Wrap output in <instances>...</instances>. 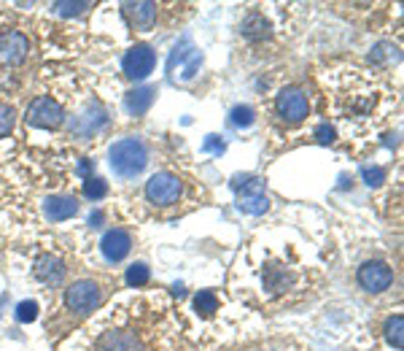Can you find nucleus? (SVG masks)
Here are the masks:
<instances>
[{"mask_svg":"<svg viewBox=\"0 0 404 351\" xmlns=\"http://www.w3.org/2000/svg\"><path fill=\"white\" fill-rule=\"evenodd\" d=\"M73 351H184L181 335L167 322V308L135 303L122 305L84 330Z\"/></svg>","mask_w":404,"mask_h":351,"instance_id":"f257e3e1","label":"nucleus"},{"mask_svg":"<svg viewBox=\"0 0 404 351\" xmlns=\"http://www.w3.org/2000/svg\"><path fill=\"white\" fill-rule=\"evenodd\" d=\"M108 159L119 179H135L149 165V149L140 138H122L111 146Z\"/></svg>","mask_w":404,"mask_h":351,"instance_id":"f03ea898","label":"nucleus"},{"mask_svg":"<svg viewBox=\"0 0 404 351\" xmlns=\"http://www.w3.org/2000/svg\"><path fill=\"white\" fill-rule=\"evenodd\" d=\"M102 303V286L92 278H81L76 284H70V289L65 292V305L78 316L97 311Z\"/></svg>","mask_w":404,"mask_h":351,"instance_id":"7ed1b4c3","label":"nucleus"},{"mask_svg":"<svg viewBox=\"0 0 404 351\" xmlns=\"http://www.w3.org/2000/svg\"><path fill=\"white\" fill-rule=\"evenodd\" d=\"M181 192H184V184H181V179L173 176V173H156V176H152L149 184H146V197H149V203L162 206V209L178 203Z\"/></svg>","mask_w":404,"mask_h":351,"instance_id":"20e7f679","label":"nucleus"},{"mask_svg":"<svg viewBox=\"0 0 404 351\" xmlns=\"http://www.w3.org/2000/svg\"><path fill=\"white\" fill-rule=\"evenodd\" d=\"M27 122L33 127H46V130H54L65 122V111L63 105L51 98H38L33 100V105L27 108Z\"/></svg>","mask_w":404,"mask_h":351,"instance_id":"39448f33","label":"nucleus"},{"mask_svg":"<svg viewBox=\"0 0 404 351\" xmlns=\"http://www.w3.org/2000/svg\"><path fill=\"white\" fill-rule=\"evenodd\" d=\"M122 68H124V73L129 78H146L152 73L154 68H156V54H154L152 46H146V43H138V46H132L129 52L124 54V60H122Z\"/></svg>","mask_w":404,"mask_h":351,"instance_id":"423d86ee","label":"nucleus"},{"mask_svg":"<svg viewBox=\"0 0 404 351\" xmlns=\"http://www.w3.org/2000/svg\"><path fill=\"white\" fill-rule=\"evenodd\" d=\"M278 114L286 122H302L307 114H310V100L299 87H286L280 90L278 95Z\"/></svg>","mask_w":404,"mask_h":351,"instance_id":"0eeeda50","label":"nucleus"},{"mask_svg":"<svg viewBox=\"0 0 404 351\" xmlns=\"http://www.w3.org/2000/svg\"><path fill=\"white\" fill-rule=\"evenodd\" d=\"M358 284L361 289L366 292H386L388 286L393 284V271L386 265V262H364L361 268H358Z\"/></svg>","mask_w":404,"mask_h":351,"instance_id":"6e6552de","label":"nucleus"},{"mask_svg":"<svg viewBox=\"0 0 404 351\" xmlns=\"http://www.w3.org/2000/svg\"><path fill=\"white\" fill-rule=\"evenodd\" d=\"M100 248L108 262H122L129 254V248H132V238H129L127 230L116 227V230H108V233L102 235Z\"/></svg>","mask_w":404,"mask_h":351,"instance_id":"1a4fd4ad","label":"nucleus"},{"mask_svg":"<svg viewBox=\"0 0 404 351\" xmlns=\"http://www.w3.org/2000/svg\"><path fill=\"white\" fill-rule=\"evenodd\" d=\"M122 11H124L127 22L138 30H149V27L156 22V14H159V6L156 3H122Z\"/></svg>","mask_w":404,"mask_h":351,"instance_id":"9d476101","label":"nucleus"},{"mask_svg":"<svg viewBox=\"0 0 404 351\" xmlns=\"http://www.w3.org/2000/svg\"><path fill=\"white\" fill-rule=\"evenodd\" d=\"M27 57V38L22 33H6L0 36V63L16 66Z\"/></svg>","mask_w":404,"mask_h":351,"instance_id":"9b49d317","label":"nucleus"},{"mask_svg":"<svg viewBox=\"0 0 404 351\" xmlns=\"http://www.w3.org/2000/svg\"><path fill=\"white\" fill-rule=\"evenodd\" d=\"M43 211H46V216H49L51 221H65L78 214V203H76V197L54 195L46 200Z\"/></svg>","mask_w":404,"mask_h":351,"instance_id":"f8f14e48","label":"nucleus"},{"mask_svg":"<svg viewBox=\"0 0 404 351\" xmlns=\"http://www.w3.org/2000/svg\"><path fill=\"white\" fill-rule=\"evenodd\" d=\"M65 276V265L63 260H57V257H41L38 262H36V278H41V281H46V284H57L60 278Z\"/></svg>","mask_w":404,"mask_h":351,"instance_id":"ddd939ff","label":"nucleus"},{"mask_svg":"<svg viewBox=\"0 0 404 351\" xmlns=\"http://www.w3.org/2000/svg\"><path fill=\"white\" fill-rule=\"evenodd\" d=\"M154 95H156V90H152V87H143V90L129 92V95H127V111L135 114V117L146 114L149 105L154 103Z\"/></svg>","mask_w":404,"mask_h":351,"instance_id":"4468645a","label":"nucleus"},{"mask_svg":"<svg viewBox=\"0 0 404 351\" xmlns=\"http://www.w3.org/2000/svg\"><path fill=\"white\" fill-rule=\"evenodd\" d=\"M243 36L245 38H265V36H270V22H267L262 14H251L243 22Z\"/></svg>","mask_w":404,"mask_h":351,"instance_id":"2eb2a0df","label":"nucleus"},{"mask_svg":"<svg viewBox=\"0 0 404 351\" xmlns=\"http://www.w3.org/2000/svg\"><path fill=\"white\" fill-rule=\"evenodd\" d=\"M238 209L245 211V214H265V211L270 209V200H267L262 192H248V195L240 197Z\"/></svg>","mask_w":404,"mask_h":351,"instance_id":"dca6fc26","label":"nucleus"},{"mask_svg":"<svg viewBox=\"0 0 404 351\" xmlns=\"http://www.w3.org/2000/svg\"><path fill=\"white\" fill-rule=\"evenodd\" d=\"M404 319L396 313V316H391L388 322H386V340L391 343L393 349H402L404 346Z\"/></svg>","mask_w":404,"mask_h":351,"instance_id":"f3484780","label":"nucleus"},{"mask_svg":"<svg viewBox=\"0 0 404 351\" xmlns=\"http://www.w3.org/2000/svg\"><path fill=\"white\" fill-rule=\"evenodd\" d=\"M396 60H399V49L393 43H378L372 49V63H378V66H391Z\"/></svg>","mask_w":404,"mask_h":351,"instance_id":"a211bd4d","label":"nucleus"},{"mask_svg":"<svg viewBox=\"0 0 404 351\" xmlns=\"http://www.w3.org/2000/svg\"><path fill=\"white\" fill-rule=\"evenodd\" d=\"M149 278H152V271H149V265H146V262H135V265L127 271V284L135 286V289L149 284Z\"/></svg>","mask_w":404,"mask_h":351,"instance_id":"6ab92c4d","label":"nucleus"},{"mask_svg":"<svg viewBox=\"0 0 404 351\" xmlns=\"http://www.w3.org/2000/svg\"><path fill=\"white\" fill-rule=\"evenodd\" d=\"M194 308L202 313V316H213L218 311V298H216L213 292H208V289H202L200 295L194 298Z\"/></svg>","mask_w":404,"mask_h":351,"instance_id":"aec40b11","label":"nucleus"},{"mask_svg":"<svg viewBox=\"0 0 404 351\" xmlns=\"http://www.w3.org/2000/svg\"><path fill=\"white\" fill-rule=\"evenodd\" d=\"M84 195L92 197V200H100V197L108 195V184L102 182V179H87V184H84Z\"/></svg>","mask_w":404,"mask_h":351,"instance_id":"412c9836","label":"nucleus"},{"mask_svg":"<svg viewBox=\"0 0 404 351\" xmlns=\"http://www.w3.org/2000/svg\"><path fill=\"white\" fill-rule=\"evenodd\" d=\"M36 316H38V303L36 300L19 303V308H16V319L19 322H36Z\"/></svg>","mask_w":404,"mask_h":351,"instance_id":"4be33fe9","label":"nucleus"},{"mask_svg":"<svg viewBox=\"0 0 404 351\" xmlns=\"http://www.w3.org/2000/svg\"><path fill=\"white\" fill-rule=\"evenodd\" d=\"M87 9H92V3H54V11L60 16H76V14H84Z\"/></svg>","mask_w":404,"mask_h":351,"instance_id":"5701e85b","label":"nucleus"},{"mask_svg":"<svg viewBox=\"0 0 404 351\" xmlns=\"http://www.w3.org/2000/svg\"><path fill=\"white\" fill-rule=\"evenodd\" d=\"M232 122H235L238 127H251L253 125V108H248V105H238V108H232Z\"/></svg>","mask_w":404,"mask_h":351,"instance_id":"b1692460","label":"nucleus"},{"mask_svg":"<svg viewBox=\"0 0 404 351\" xmlns=\"http://www.w3.org/2000/svg\"><path fill=\"white\" fill-rule=\"evenodd\" d=\"M14 119H16V117H14V108H11V105L0 103V138L11 132V127H14Z\"/></svg>","mask_w":404,"mask_h":351,"instance_id":"393cba45","label":"nucleus"},{"mask_svg":"<svg viewBox=\"0 0 404 351\" xmlns=\"http://www.w3.org/2000/svg\"><path fill=\"white\" fill-rule=\"evenodd\" d=\"M361 176H364V182L369 184V187H380V184H383V179H386V170L375 165V168L361 170Z\"/></svg>","mask_w":404,"mask_h":351,"instance_id":"a878e982","label":"nucleus"},{"mask_svg":"<svg viewBox=\"0 0 404 351\" xmlns=\"http://www.w3.org/2000/svg\"><path fill=\"white\" fill-rule=\"evenodd\" d=\"M316 138H318V143H334V138H337V132H334V127H329V125H321L316 130Z\"/></svg>","mask_w":404,"mask_h":351,"instance_id":"bb28decb","label":"nucleus"},{"mask_svg":"<svg viewBox=\"0 0 404 351\" xmlns=\"http://www.w3.org/2000/svg\"><path fill=\"white\" fill-rule=\"evenodd\" d=\"M205 152L221 154V152H224V141H221L218 135H208V141H205Z\"/></svg>","mask_w":404,"mask_h":351,"instance_id":"cd10ccee","label":"nucleus"}]
</instances>
